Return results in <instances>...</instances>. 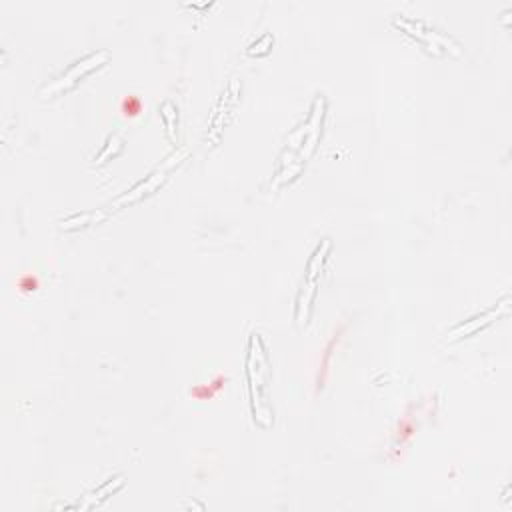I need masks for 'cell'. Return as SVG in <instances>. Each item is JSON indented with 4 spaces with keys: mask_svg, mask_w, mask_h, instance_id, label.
<instances>
[{
    "mask_svg": "<svg viewBox=\"0 0 512 512\" xmlns=\"http://www.w3.org/2000/svg\"><path fill=\"white\" fill-rule=\"evenodd\" d=\"M392 20L398 28H402L406 34L420 40L434 54H448V52L458 54L460 52V46L452 36L444 34L442 30L430 26L428 22H424L420 18H410L406 14H394Z\"/></svg>",
    "mask_w": 512,
    "mask_h": 512,
    "instance_id": "5",
    "label": "cell"
},
{
    "mask_svg": "<svg viewBox=\"0 0 512 512\" xmlns=\"http://www.w3.org/2000/svg\"><path fill=\"white\" fill-rule=\"evenodd\" d=\"M110 58V52L108 50H96V52H90L86 54L84 58L76 60L72 66H68L60 76H56L52 82H48L46 86L40 88V96L42 98H52L60 92H66L70 90L82 76H86L88 72H92L94 68L102 66L106 60Z\"/></svg>",
    "mask_w": 512,
    "mask_h": 512,
    "instance_id": "6",
    "label": "cell"
},
{
    "mask_svg": "<svg viewBox=\"0 0 512 512\" xmlns=\"http://www.w3.org/2000/svg\"><path fill=\"white\" fill-rule=\"evenodd\" d=\"M180 160H182V154H172L170 158H166V162L162 164V166H158L152 174H148L144 180H140L138 184H134L130 190H126L122 196H118L114 202H110L106 208H102L98 214L96 212H86V214H82V216H78V222L82 220V222H86L88 218H106L112 210H118L120 206H126V204H134V202H138V200H142L144 196H148V194H152L166 178H168V174L174 170V166H178L180 164Z\"/></svg>",
    "mask_w": 512,
    "mask_h": 512,
    "instance_id": "4",
    "label": "cell"
},
{
    "mask_svg": "<svg viewBox=\"0 0 512 512\" xmlns=\"http://www.w3.org/2000/svg\"><path fill=\"white\" fill-rule=\"evenodd\" d=\"M326 116V98L318 94L310 106L306 120L288 136L286 148L278 162V180H292L300 168L308 162L316 150V142L322 136V124Z\"/></svg>",
    "mask_w": 512,
    "mask_h": 512,
    "instance_id": "2",
    "label": "cell"
},
{
    "mask_svg": "<svg viewBox=\"0 0 512 512\" xmlns=\"http://www.w3.org/2000/svg\"><path fill=\"white\" fill-rule=\"evenodd\" d=\"M506 312H508V296H504V300H502V302H498L496 306H492V308L484 310L482 314H476V316H472V318L464 320V322H462V324H458V326H456L448 336H450V340L470 336V334H474V332H478L480 328L488 326L492 320H496L498 316H502V314H506Z\"/></svg>",
    "mask_w": 512,
    "mask_h": 512,
    "instance_id": "7",
    "label": "cell"
},
{
    "mask_svg": "<svg viewBox=\"0 0 512 512\" xmlns=\"http://www.w3.org/2000/svg\"><path fill=\"white\" fill-rule=\"evenodd\" d=\"M244 372L254 422L262 428H268L274 422V410L270 404V358L266 344L258 332H252L248 338Z\"/></svg>",
    "mask_w": 512,
    "mask_h": 512,
    "instance_id": "1",
    "label": "cell"
},
{
    "mask_svg": "<svg viewBox=\"0 0 512 512\" xmlns=\"http://www.w3.org/2000/svg\"><path fill=\"white\" fill-rule=\"evenodd\" d=\"M330 248H332L330 238H322V242H318V246L314 248V252L308 258L306 274H304L298 298H296V312H294V318L300 326H306V322L310 318L314 298H316V292H318V280H320V274H322V266H324L328 254H330Z\"/></svg>",
    "mask_w": 512,
    "mask_h": 512,
    "instance_id": "3",
    "label": "cell"
}]
</instances>
